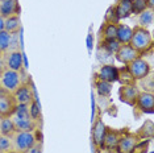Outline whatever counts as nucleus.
<instances>
[{"label":"nucleus","mask_w":154,"mask_h":153,"mask_svg":"<svg viewBox=\"0 0 154 153\" xmlns=\"http://www.w3.org/2000/svg\"><path fill=\"white\" fill-rule=\"evenodd\" d=\"M0 94H2V90H0Z\"/></svg>","instance_id":"obj_35"},{"label":"nucleus","mask_w":154,"mask_h":153,"mask_svg":"<svg viewBox=\"0 0 154 153\" xmlns=\"http://www.w3.org/2000/svg\"><path fill=\"white\" fill-rule=\"evenodd\" d=\"M119 17L115 12V7H111L107 11V15H106V23H115V24H119Z\"/></svg>","instance_id":"obj_30"},{"label":"nucleus","mask_w":154,"mask_h":153,"mask_svg":"<svg viewBox=\"0 0 154 153\" xmlns=\"http://www.w3.org/2000/svg\"><path fill=\"white\" fill-rule=\"evenodd\" d=\"M16 132V127L12 117H0V135L13 136Z\"/></svg>","instance_id":"obj_20"},{"label":"nucleus","mask_w":154,"mask_h":153,"mask_svg":"<svg viewBox=\"0 0 154 153\" xmlns=\"http://www.w3.org/2000/svg\"><path fill=\"white\" fill-rule=\"evenodd\" d=\"M145 4H146V7H148V9H152V11H153V8H154V0H145Z\"/></svg>","instance_id":"obj_32"},{"label":"nucleus","mask_w":154,"mask_h":153,"mask_svg":"<svg viewBox=\"0 0 154 153\" xmlns=\"http://www.w3.org/2000/svg\"><path fill=\"white\" fill-rule=\"evenodd\" d=\"M138 92L140 91L136 85H122L121 87L119 89V98H120L122 103L134 107Z\"/></svg>","instance_id":"obj_12"},{"label":"nucleus","mask_w":154,"mask_h":153,"mask_svg":"<svg viewBox=\"0 0 154 153\" xmlns=\"http://www.w3.org/2000/svg\"><path fill=\"white\" fill-rule=\"evenodd\" d=\"M13 99L16 100L17 104H25L29 106L33 99H36V94H34L33 89L28 85H20V87L12 94Z\"/></svg>","instance_id":"obj_9"},{"label":"nucleus","mask_w":154,"mask_h":153,"mask_svg":"<svg viewBox=\"0 0 154 153\" xmlns=\"http://www.w3.org/2000/svg\"><path fill=\"white\" fill-rule=\"evenodd\" d=\"M136 135H137L140 139H145V140L146 139H152V136H153V121L152 120L145 121V124L136 132Z\"/></svg>","instance_id":"obj_22"},{"label":"nucleus","mask_w":154,"mask_h":153,"mask_svg":"<svg viewBox=\"0 0 154 153\" xmlns=\"http://www.w3.org/2000/svg\"><path fill=\"white\" fill-rule=\"evenodd\" d=\"M132 32L133 29L127 24H117V33H116V40L122 44H129L131 42V38H132Z\"/></svg>","instance_id":"obj_19"},{"label":"nucleus","mask_w":154,"mask_h":153,"mask_svg":"<svg viewBox=\"0 0 154 153\" xmlns=\"http://www.w3.org/2000/svg\"><path fill=\"white\" fill-rule=\"evenodd\" d=\"M128 73L134 81H142V79L148 78L150 74V65L149 62L142 57H137L136 60H133L131 64L125 65Z\"/></svg>","instance_id":"obj_5"},{"label":"nucleus","mask_w":154,"mask_h":153,"mask_svg":"<svg viewBox=\"0 0 154 153\" xmlns=\"http://www.w3.org/2000/svg\"><path fill=\"white\" fill-rule=\"evenodd\" d=\"M28 153H42V145H41V142L37 141L36 144L28 151Z\"/></svg>","instance_id":"obj_31"},{"label":"nucleus","mask_w":154,"mask_h":153,"mask_svg":"<svg viewBox=\"0 0 154 153\" xmlns=\"http://www.w3.org/2000/svg\"><path fill=\"white\" fill-rule=\"evenodd\" d=\"M24 66V54L20 50H13L8 54L5 60V69L15 71H21Z\"/></svg>","instance_id":"obj_14"},{"label":"nucleus","mask_w":154,"mask_h":153,"mask_svg":"<svg viewBox=\"0 0 154 153\" xmlns=\"http://www.w3.org/2000/svg\"><path fill=\"white\" fill-rule=\"evenodd\" d=\"M21 29V20L19 15H12L4 20V30L9 34H16Z\"/></svg>","instance_id":"obj_18"},{"label":"nucleus","mask_w":154,"mask_h":153,"mask_svg":"<svg viewBox=\"0 0 154 153\" xmlns=\"http://www.w3.org/2000/svg\"><path fill=\"white\" fill-rule=\"evenodd\" d=\"M117 33V24L115 23H106L103 27V41L108 40H115Z\"/></svg>","instance_id":"obj_21"},{"label":"nucleus","mask_w":154,"mask_h":153,"mask_svg":"<svg viewBox=\"0 0 154 153\" xmlns=\"http://www.w3.org/2000/svg\"><path fill=\"white\" fill-rule=\"evenodd\" d=\"M115 12H116L119 20L129 17L132 15V3H131V0H119L117 4L115 5Z\"/></svg>","instance_id":"obj_17"},{"label":"nucleus","mask_w":154,"mask_h":153,"mask_svg":"<svg viewBox=\"0 0 154 153\" xmlns=\"http://www.w3.org/2000/svg\"><path fill=\"white\" fill-rule=\"evenodd\" d=\"M134 107L141 111L142 114L154 112V95L152 91H140L136 99Z\"/></svg>","instance_id":"obj_7"},{"label":"nucleus","mask_w":154,"mask_h":153,"mask_svg":"<svg viewBox=\"0 0 154 153\" xmlns=\"http://www.w3.org/2000/svg\"><path fill=\"white\" fill-rule=\"evenodd\" d=\"M21 85L20 71L4 69L0 73V90L7 94H13Z\"/></svg>","instance_id":"obj_4"},{"label":"nucleus","mask_w":154,"mask_h":153,"mask_svg":"<svg viewBox=\"0 0 154 153\" xmlns=\"http://www.w3.org/2000/svg\"><path fill=\"white\" fill-rule=\"evenodd\" d=\"M115 57H116V60L119 62H121V64H124V65H128V64H131L133 60H136L137 57H141V55L138 54V52L136 49H133L131 46V44H122V45H120V48L117 49L116 53H115Z\"/></svg>","instance_id":"obj_11"},{"label":"nucleus","mask_w":154,"mask_h":153,"mask_svg":"<svg viewBox=\"0 0 154 153\" xmlns=\"http://www.w3.org/2000/svg\"><path fill=\"white\" fill-rule=\"evenodd\" d=\"M16 100L12 94L3 92L0 94V117H11L16 111Z\"/></svg>","instance_id":"obj_8"},{"label":"nucleus","mask_w":154,"mask_h":153,"mask_svg":"<svg viewBox=\"0 0 154 153\" xmlns=\"http://www.w3.org/2000/svg\"><path fill=\"white\" fill-rule=\"evenodd\" d=\"M132 3V13L134 15H140L143 11L148 9V7L145 4V0H131Z\"/></svg>","instance_id":"obj_27"},{"label":"nucleus","mask_w":154,"mask_h":153,"mask_svg":"<svg viewBox=\"0 0 154 153\" xmlns=\"http://www.w3.org/2000/svg\"><path fill=\"white\" fill-rule=\"evenodd\" d=\"M19 15V2L17 0H0V16L4 19Z\"/></svg>","instance_id":"obj_16"},{"label":"nucleus","mask_w":154,"mask_h":153,"mask_svg":"<svg viewBox=\"0 0 154 153\" xmlns=\"http://www.w3.org/2000/svg\"><path fill=\"white\" fill-rule=\"evenodd\" d=\"M132 29H133L132 38H131V42H129L131 46L137 50L140 55L146 54L153 48V37L150 34L149 29L140 25L132 28Z\"/></svg>","instance_id":"obj_1"},{"label":"nucleus","mask_w":154,"mask_h":153,"mask_svg":"<svg viewBox=\"0 0 154 153\" xmlns=\"http://www.w3.org/2000/svg\"><path fill=\"white\" fill-rule=\"evenodd\" d=\"M37 142L34 132H15L12 136V152L11 153H28L30 148Z\"/></svg>","instance_id":"obj_3"},{"label":"nucleus","mask_w":154,"mask_h":153,"mask_svg":"<svg viewBox=\"0 0 154 153\" xmlns=\"http://www.w3.org/2000/svg\"><path fill=\"white\" fill-rule=\"evenodd\" d=\"M111 85L112 83H107V82H103V81H96V89H97V92L100 94L101 96H108L111 94Z\"/></svg>","instance_id":"obj_29"},{"label":"nucleus","mask_w":154,"mask_h":153,"mask_svg":"<svg viewBox=\"0 0 154 153\" xmlns=\"http://www.w3.org/2000/svg\"><path fill=\"white\" fill-rule=\"evenodd\" d=\"M0 153H4V152H2V151H0Z\"/></svg>","instance_id":"obj_34"},{"label":"nucleus","mask_w":154,"mask_h":153,"mask_svg":"<svg viewBox=\"0 0 154 153\" xmlns=\"http://www.w3.org/2000/svg\"><path fill=\"white\" fill-rule=\"evenodd\" d=\"M0 151L4 153L12 152V136L0 135Z\"/></svg>","instance_id":"obj_26"},{"label":"nucleus","mask_w":154,"mask_h":153,"mask_svg":"<svg viewBox=\"0 0 154 153\" xmlns=\"http://www.w3.org/2000/svg\"><path fill=\"white\" fill-rule=\"evenodd\" d=\"M12 120L15 123L16 132H34L36 130V121H34L29 115V108L25 104H17L16 111L12 115Z\"/></svg>","instance_id":"obj_2"},{"label":"nucleus","mask_w":154,"mask_h":153,"mask_svg":"<svg viewBox=\"0 0 154 153\" xmlns=\"http://www.w3.org/2000/svg\"><path fill=\"white\" fill-rule=\"evenodd\" d=\"M120 135H121L120 131L112 130V128H107V132H106V136H104L101 149H106V151H115V149H116L117 142H119V139H120Z\"/></svg>","instance_id":"obj_15"},{"label":"nucleus","mask_w":154,"mask_h":153,"mask_svg":"<svg viewBox=\"0 0 154 153\" xmlns=\"http://www.w3.org/2000/svg\"><path fill=\"white\" fill-rule=\"evenodd\" d=\"M4 17L3 16H0V32H2V30H4Z\"/></svg>","instance_id":"obj_33"},{"label":"nucleus","mask_w":154,"mask_h":153,"mask_svg":"<svg viewBox=\"0 0 154 153\" xmlns=\"http://www.w3.org/2000/svg\"><path fill=\"white\" fill-rule=\"evenodd\" d=\"M120 42L115 38V40H108V41H103V46L109 54H115L117 52V49L120 48Z\"/></svg>","instance_id":"obj_28"},{"label":"nucleus","mask_w":154,"mask_h":153,"mask_svg":"<svg viewBox=\"0 0 154 153\" xmlns=\"http://www.w3.org/2000/svg\"><path fill=\"white\" fill-rule=\"evenodd\" d=\"M12 45V34H9L5 30L0 32V53H4L11 48Z\"/></svg>","instance_id":"obj_23"},{"label":"nucleus","mask_w":154,"mask_h":153,"mask_svg":"<svg viewBox=\"0 0 154 153\" xmlns=\"http://www.w3.org/2000/svg\"><path fill=\"white\" fill-rule=\"evenodd\" d=\"M141 141L136 133H132V132H121L120 139H119V142L116 145V153H133L136 145Z\"/></svg>","instance_id":"obj_6"},{"label":"nucleus","mask_w":154,"mask_h":153,"mask_svg":"<svg viewBox=\"0 0 154 153\" xmlns=\"http://www.w3.org/2000/svg\"><path fill=\"white\" fill-rule=\"evenodd\" d=\"M96 76L99 81H103L107 83H113V82H117L119 78H120V70H119L115 65L107 64V65H103L99 69Z\"/></svg>","instance_id":"obj_10"},{"label":"nucleus","mask_w":154,"mask_h":153,"mask_svg":"<svg viewBox=\"0 0 154 153\" xmlns=\"http://www.w3.org/2000/svg\"><path fill=\"white\" fill-rule=\"evenodd\" d=\"M140 27H149L150 24L153 23V11L152 9H146L142 13H140Z\"/></svg>","instance_id":"obj_25"},{"label":"nucleus","mask_w":154,"mask_h":153,"mask_svg":"<svg viewBox=\"0 0 154 153\" xmlns=\"http://www.w3.org/2000/svg\"><path fill=\"white\" fill-rule=\"evenodd\" d=\"M28 108H29L30 117H32L34 121H37L38 119H41V108H40V104H38L37 99H33L32 103L28 106Z\"/></svg>","instance_id":"obj_24"},{"label":"nucleus","mask_w":154,"mask_h":153,"mask_svg":"<svg viewBox=\"0 0 154 153\" xmlns=\"http://www.w3.org/2000/svg\"><path fill=\"white\" fill-rule=\"evenodd\" d=\"M107 126L106 123L103 121V119L97 117L95 120L92 126V142L96 148H100L101 149V145H103V140H104V136H106V132H107Z\"/></svg>","instance_id":"obj_13"}]
</instances>
